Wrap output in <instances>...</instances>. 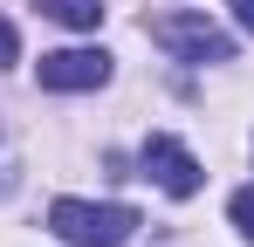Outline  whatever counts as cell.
Segmentation results:
<instances>
[{
    "mask_svg": "<svg viewBox=\"0 0 254 247\" xmlns=\"http://www.w3.org/2000/svg\"><path fill=\"white\" fill-rule=\"evenodd\" d=\"M48 227L69 247H124L137 234V213L130 206H89V199H55L48 206Z\"/></svg>",
    "mask_w": 254,
    "mask_h": 247,
    "instance_id": "1",
    "label": "cell"
},
{
    "mask_svg": "<svg viewBox=\"0 0 254 247\" xmlns=\"http://www.w3.org/2000/svg\"><path fill=\"white\" fill-rule=\"evenodd\" d=\"M151 41L179 55V62H234V41L213 28L206 14H158L151 21Z\"/></svg>",
    "mask_w": 254,
    "mask_h": 247,
    "instance_id": "2",
    "label": "cell"
},
{
    "mask_svg": "<svg viewBox=\"0 0 254 247\" xmlns=\"http://www.w3.org/2000/svg\"><path fill=\"white\" fill-rule=\"evenodd\" d=\"M35 76H42V89H96V82H110V55L103 48H55L35 62Z\"/></svg>",
    "mask_w": 254,
    "mask_h": 247,
    "instance_id": "3",
    "label": "cell"
},
{
    "mask_svg": "<svg viewBox=\"0 0 254 247\" xmlns=\"http://www.w3.org/2000/svg\"><path fill=\"white\" fill-rule=\"evenodd\" d=\"M144 179H158L172 199H192L199 192V158L179 137H144Z\"/></svg>",
    "mask_w": 254,
    "mask_h": 247,
    "instance_id": "4",
    "label": "cell"
},
{
    "mask_svg": "<svg viewBox=\"0 0 254 247\" xmlns=\"http://www.w3.org/2000/svg\"><path fill=\"white\" fill-rule=\"evenodd\" d=\"M48 21H62V28H96L103 21V0H35Z\"/></svg>",
    "mask_w": 254,
    "mask_h": 247,
    "instance_id": "5",
    "label": "cell"
},
{
    "mask_svg": "<svg viewBox=\"0 0 254 247\" xmlns=\"http://www.w3.org/2000/svg\"><path fill=\"white\" fill-rule=\"evenodd\" d=\"M234 227L254 241V185H248V192H234Z\"/></svg>",
    "mask_w": 254,
    "mask_h": 247,
    "instance_id": "6",
    "label": "cell"
},
{
    "mask_svg": "<svg viewBox=\"0 0 254 247\" xmlns=\"http://www.w3.org/2000/svg\"><path fill=\"white\" fill-rule=\"evenodd\" d=\"M14 55H21V41H14V21H7V14H0V69H7V62H14Z\"/></svg>",
    "mask_w": 254,
    "mask_h": 247,
    "instance_id": "7",
    "label": "cell"
},
{
    "mask_svg": "<svg viewBox=\"0 0 254 247\" xmlns=\"http://www.w3.org/2000/svg\"><path fill=\"white\" fill-rule=\"evenodd\" d=\"M227 7H234V21H241V28L254 35V0H227Z\"/></svg>",
    "mask_w": 254,
    "mask_h": 247,
    "instance_id": "8",
    "label": "cell"
}]
</instances>
